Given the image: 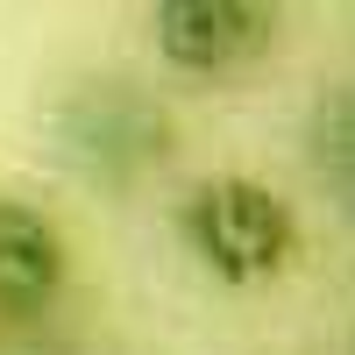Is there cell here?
<instances>
[{"mask_svg":"<svg viewBox=\"0 0 355 355\" xmlns=\"http://www.w3.org/2000/svg\"><path fill=\"white\" fill-rule=\"evenodd\" d=\"M178 234H185V249L199 256V270L214 284H270L291 270V256H299V214H291V199L270 192L263 178H206L192 185V199L178 206Z\"/></svg>","mask_w":355,"mask_h":355,"instance_id":"1","label":"cell"},{"mask_svg":"<svg viewBox=\"0 0 355 355\" xmlns=\"http://www.w3.org/2000/svg\"><path fill=\"white\" fill-rule=\"evenodd\" d=\"M57 135H64V150L93 178H107V185H121V178H135V171L171 157V114L157 100H142L135 85H121V78H100V85H85V93H71L57 107Z\"/></svg>","mask_w":355,"mask_h":355,"instance_id":"2","label":"cell"},{"mask_svg":"<svg viewBox=\"0 0 355 355\" xmlns=\"http://www.w3.org/2000/svg\"><path fill=\"white\" fill-rule=\"evenodd\" d=\"M150 28H157V57L192 78H227L277 43V15L256 0H164Z\"/></svg>","mask_w":355,"mask_h":355,"instance_id":"3","label":"cell"},{"mask_svg":"<svg viewBox=\"0 0 355 355\" xmlns=\"http://www.w3.org/2000/svg\"><path fill=\"white\" fill-rule=\"evenodd\" d=\"M71 249L57 220H43L36 206L0 199V320H36L64 299Z\"/></svg>","mask_w":355,"mask_h":355,"instance_id":"4","label":"cell"}]
</instances>
